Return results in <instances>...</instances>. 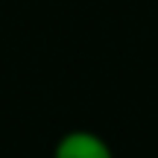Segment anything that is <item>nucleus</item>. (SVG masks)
Wrapping results in <instances>:
<instances>
[{
	"instance_id": "obj_1",
	"label": "nucleus",
	"mask_w": 158,
	"mask_h": 158,
	"mask_svg": "<svg viewBox=\"0 0 158 158\" xmlns=\"http://www.w3.org/2000/svg\"><path fill=\"white\" fill-rule=\"evenodd\" d=\"M53 158H114L106 138L91 129H70L53 147Z\"/></svg>"
}]
</instances>
